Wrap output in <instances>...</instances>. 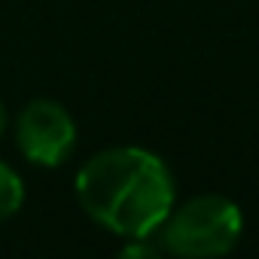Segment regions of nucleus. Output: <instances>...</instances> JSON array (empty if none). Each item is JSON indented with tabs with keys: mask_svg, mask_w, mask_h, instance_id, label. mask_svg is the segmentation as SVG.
I'll list each match as a JSON object with an SVG mask.
<instances>
[{
	"mask_svg": "<svg viewBox=\"0 0 259 259\" xmlns=\"http://www.w3.org/2000/svg\"><path fill=\"white\" fill-rule=\"evenodd\" d=\"M156 235L165 253L180 259H213L238 247L244 235V213L226 195H195L180 207L174 204Z\"/></svg>",
	"mask_w": 259,
	"mask_h": 259,
	"instance_id": "obj_2",
	"label": "nucleus"
},
{
	"mask_svg": "<svg viewBox=\"0 0 259 259\" xmlns=\"http://www.w3.org/2000/svg\"><path fill=\"white\" fill-rule=\"evenodd\" d=\"M25 204V180L19 177L16 168L0 162V223L16 217Z\"/></svg>",
	"mask_w": 259,
	"mask_h": 259,
	"instance_id": "obj_4",
	"label": "nucleus"
},
{
	"mask_svg": "<svg viewBox=\"0 0 259 259\" xmlns=\"http://www.w3.org/2000/svg\"><path fill=\"white\" fill-rule=\"evenodd\" d=\"M76 135L73 116L52 98H34L16 119L19 153L37 168H61L76 150Z\"/></svg>",
	"mask_w": 259,
	"mask_h": 259,
	"instance_id": "obj_3",
	"label": "nucleus"
},
{
	"mask_svg": "<svg viewBox=\"0 0 259 259\" xmlns=\"http://www.w3.org/2000/svg\"><path fill=\"white\" fill-rule=\"evenodd\" d=\"M122 259H156L165 253L159 235H144V238H125L122 244Z\"/></svg>",
	"mask_w": 259,
	"mask_h": 259,
	"instance_id": "obj_5",
	"label": "nucleus"
},
{
	"mask_svg": "<svg viewBox=\"0 0 259 259\" xmlns=\"http://www.w3.org/2000/svg\"><path fill=\"white\" fill-rule=\"evenodd\" d=\"M7 132V107H4V101H0V135Z\"/></svg>",
	"mask_w": 259,
	"mask_h": 259,
	"instance_id": "obj_6",
	"label": "nucleus"
},
{
	"mask_svg": "<svg viewBox=\"0 0 259 259\" xmlns=\"http://www.w3.org/2000/svg\"><path fill=\"white\" fill-rule=\"evenodd\" d=\"M73 195L89 220L119 238L156 235L168 220L177 186L168 162L144 147H107L73 180Z\"/></svg>",
	"mask_w": 259,
	"mask_h": 259,
	"instance_id": "obj_1",
	"label": "nucleus"
}]
</instances>
